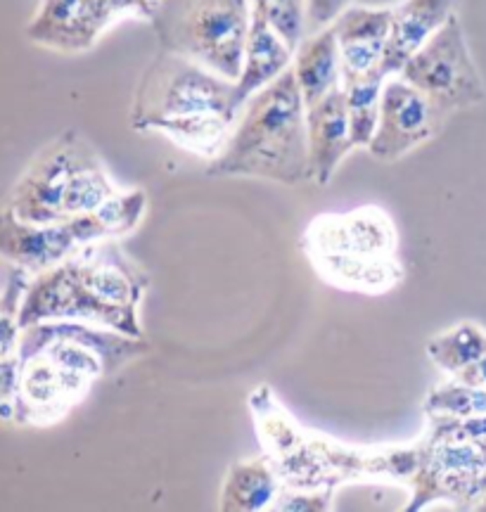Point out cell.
<instances>
[{"instance_id":"2e32d148","label":"cell","mask_w":486,"mask_h":512,"mask_svg":"<svg viewBox=\"0 0 486 512\" xmlns=\"http://www.w3.org/2000/svg\"><path fill=\"white\" fill-rule=\"evenodd\" d=\"M332 29H335L337 43H340L344 79L382 69L389 29H392V8L349 5L332 22Z\"/></svg>"},{"instance_id":"8fae6325","label":"cell","mask_w":486,"mask_h":512,"mask_svg":"<svg viewBox=\"0 0 486 512\" xmlns=\"http://www.w3.org/2000/svg\"><path fill=\"white\" fill-rule=\"evenodd\" d=\"M69 261L79 273L81 283L100 299L121 309L138 311L150 287V273L126 254L119 240H98L83 245L74 256H69Z\"/></svg>"},{"instance_id":"ffe728a7","label":"cell","mask_w":486,"mask_h":512,"mask_svg":"<svg viewBox=\"0 0 486 512\" xmlns=\"http://www.w3.org/2000/svg\"><path fill=\"white\" fill-rule=\"evenodd\" d=\"M292 69L306 107L316 105L325 95L342 88V53L332 24L321 31H313L299 43L294 50Z\"/></svg>"},{"instance_id":"52a82bcc","label":"cell","mask_w":486,"mask_h":512,"mask_svg":"<svg viewBox=\"0 0 486 512\" xmlns=\"http://www.w3.org/2000/svg\"><path fill=\"white\" fill-rule=\"evenodd\" d=\"M155 8L157 0H41L27 38L55 53H86L121 17L150 22Z\"/></svg>"},{"instance_id":"8992f818","label":"cell","mask_w":486,"mask_h":512,"mask_svg":"<svg viewBox=\"0 0 486 512\" xmlns=\"http://www.w3.org/2000/svg\"><path fill=\"white\" fill-rule=\"evenodd\" d=\"M46 320H83V323L105 325V328L126 332L131 337H143L138 311L121 309L81 283L72 261L48 268L31 278L27 297H24L19 323L22 330Z\"/></svg>"},{"instance_id":"277c9868","label":"cell","mask_w":486,"mask_h":512,"mask_svg":"<svg viewBox=\"0 0 486 512\" xmlns=\"http://www.w3.org/2000/svg\"><path fill=\"white\" fill-rule=\"evenodd\" d=\"M399 76L413 83L449 117L486 100L484 79L470 53L458 12L404 64Z\"/></svg>"},{"instance_id":"f1b7e54d","label":"cell","mask_w":486,"mask_h":512,"mask_svg":"<svg viewBox=\"0 0 486 512\" xmlns=\"http://www.w3.org/2000/svg\"><path fill=\"white\" fill-rule=\"evenodd\" d=\"M349 5L351 0H309V34L330 27Z\"/></svg>"},{"instance_id":"5bb4252c","label":"cell","mask_w":486,"mask_h":512,"mask_svg":"<svg viewBox=\"0 0 486 512\" xmlns=\"http://www.w3.org/2000/svg\"><path fill=\"white\" fill-rule=\"evenodd\" d=\"M55 337L74 339V342L93 349L102 358L105 375H117L121 368L152 351V344L145 342V337H131L126 332L105 328V325L83 323V320H46V323L29 325L22 330L19 358L29 361V358L38 356Z\"/></svg>"},{"instance_id":"484cf974","label":"cell","mask_w":486,"mask_h":512,"mask_svg":"<svg viewBox=\"0 0 486 512\" xmlns=\"http://www.w3.org/2000/svg\"><path fill=\"white\" fill-rule=\"evenodd\" d=\"M427 415H446V418H475L486 415V389L470 387L458 380H446L430 389L425 396Z\"/></svg>"},{"instance_id":"f546056e","label":"cell","mask_w":486,"mask_h":512,"mask_svg":"<svg viewBox=\"0 0 486 512\" xmlns=\"http://www.w3.org/2000/svg\"><path fill=\"white\" fill-rule=\"evenodd\" d=\"M453 380L465 382L477 389H486V354L482 358H477L475 363H470L465 370H460V373L453 375Z\"/></svg>"},{"instance_id":"9a60e30c","label":"cell","mask_w":486,"mask_h":512,"mask_svg":"<svg viewBox=\"0 0 486 512\" xmlns=\"http://www.w3.org/2000/svg\"><path fill=\"white\" fill-rule=\"evenodd\" d=\"M306 131H309V181L328 185L344 157L356 150L344 88H337L316 105L306 107Z\"/></svg>"},{"instance_id":"4fadbf2b","label":"cell","mask_w":486,"mask_h":512,"mask_svg":"<svg viewBox=\"0 0 486 512\" xmlns=\"http://www.w3.org/2000/svg\"><path fill=\"white\" fill-rule=\"evenodd\" d=\"M313 448L337 486L351 479L389 477L408 484L425 458V439L406 446H344L311 434Z\"/></svg>"},{"instance_id":"3957f363","label":"cell","mask_w":486,"mask_h":512,"mask_svg":"<svg viewBox=\"0 0 486 512\" xmlns=\"http://www.w3.org/2000/svg\"><path fill=\"white\" fill-rule=\"evenodd\" d=\"M242 102L235 81L211 72L190 57L157 50L133 93L129 124L133 131L150 133L166 119L193 114H223L238 119Z\"/></svg>"},{"instance_id":"ba28073f","label":"cell","mask_w":486,"mask_h":512,"mask_svg":"<svg viewBox=\"0 0 486 512\" xmlns=\"http://www.w3.org/2000/svg\"><path fill=\"white\" fill-rule=\"evenodd\" d=\"M451 117L404 76H389L382 91L377 131L366 150L377 162L392 164L439 138Z\"/></svg>"},{"instance_id":"d6986e66","label":"cell","mask_w":486,"mask_h":512,"mask_svg":"<svg viewBox=\"0 0 486 512\" xmlns=\"http://www.w3.org/2000/svg\"><path fill=\"white\" fill-rule=\"evenodd\" d=\"M294 62V48L278 34L266 19L252 12V27H249L245 57H242V72L235 81L238 100L245 102L254 93L273 83L280 74H285Z\"/></svg>"},{"instance_id":"cb8c5ba5","label":"cell","mask_w":486,"mask_h":512,"mask_svg":"<svg viewBox=\"0 0 486 512\" xmlns=\"http://www.w3.org/2000/svg\"><path fill=\"white\" fill-rule=\"evenodd\" d=\"M387 79L389 76L385 69H375V72L351 76L342 83L344 95H347L351 136H354L356 147H368L375 136Z\"/></svg>"},{"instance_id":"e0dca14e","label":"cell","mask_w":486,"mask_h":512,"mask_svg":"<svg viewBox=\"0 0 486 512\" xmlns=\"http://www.w3.org/2000/svg\"><path fill=\"white\" fill-rule=\"evenodd\" d=\"M456 5L458 0H401L392 5V29L382 62L385 74H399L404 64L456 15Z\"/></svg>"},{"instance_id":"603a6c76","label":"cell","mask_w":486,"mask_h":512,"mask_svg":"<svg viewBox=\"0 0 486 512\" xmlns=\"http://www.w3.org/2000/svg\"><path fill=\"white\" fill-rule=\"evenodd\" d=\"M235 121L238 119L223 117V114H193V117L166 119L155 126V131L183 150L211 162L226 147Z\"/></svg>"},{"instance_id":"d4e9b609","label":"cell","mask_w":486,"mask_h":512,"mask_svg":"<svg viewBox=\"0 0 486 512\" xmlns=\"http://www.w3.org/2000/svg\"><path fill=\"white\" fill-rule=\"evenodd\" d=\"M486 354V330L472 320L453 325L427 342V356L441 373L453 377Z\"/></svg>"},{"instance_id":"9c48e42d","label":"cell","mask_w":486,"mask_h":512,"mask_svg":"<svg viewBox=\"0 0 486 512\" xmlns=\"http://www.w3.org/2000/svg\"><path fill=\"white\" fill-rule=\"evenodd\" d=\"M302 252H337L370 256V259H396L399 256V230L394 219L377 204H363L347 214H318L306 223Z\"/></svg>"},{"instance_id":"5b68a950","label":"cell","mask_w":486,"mask_h":512,"mask_svg":"<svg viewBox=\"0 0 486 512\" xmlns=\"http://www.w3.org/2000/svg\"><path fill=\"white\" fill-rule=\"evenodd\" d=\"M98 157V150L76 128H67L36 152L12 185L3 209L29 223L67 221L69 185Z\"/></svg>"},{"instance_id":"ac0fdd59","label":"cell","mask_w":486,"mask_h":512,"mask_svg":"<svg viewBox=\"0 0 486 512\" xmlns=\"http://www.w3.org/2000/svg\"><path fill=\"white\" fill-rule=\"evenodd\" d=\"M306 259L323 283L344 292L368 294V297L392 292L394 287L404 283L406 275L399 256L396 259H370V256L318 252L309 254Z\"/></svg>"},{"instance_id":"6da1fadb","label":"cell","mask_w":486,"mask_h":512,"mask_svg":"<svg viewBox=\"0 0 486 512\" xmlns=\"http://www.w3.org/2000/svg\"><path fill=\"white\" fill-rule=\"evenodd\" d=\"M211 178H259L280 185L309 181L306 102L290 67L242 105L226 147L207 166Z\"/></svg>"},{"instance_id":"7a4b0ae2","label":"cell","mask_w":486,"mask_h":512,"mask_svg":"<svg viewBox=\"0 0 486 512\" xmlns=\"http://www.w3.org/2000/svg\"><path fill=\"white\" fill-rule=\"evenodd\" d=\"M150 24L162 50L238 81L252 27L249 0H157Z\"/></svg>"},{"instance_id":"7402d4cb","label":"cell","mask_w":486,"mask_h":512,"mask_svg":"<svg viewBox=\"0 0 486 512\" xmlns=\"http://www.w3.org/2000/svg\"><path fill=\"white\" fill-rule=\"evenodd\" d=\"M147 214V192L143 188L119 190L102 207L91 214L74 216L76 233L81 245H91L98 240H121L140 226Z\"/></svg>"},{"instance_id":"30bf717a","label":"cell","mask_w":486,"mask_h":512,"mask_svg":"<svg viewBox=\"0 0 486 512\" xmlns=\"http://www.w3.org/2000/svg\"><path fill=\"white\" fill-rule=\"evenodd\" d=\"M98 380L57 366L53 358L38 354L22 361V377L12 422L22 427H48L60 422Z\"/></svg>"},{"instance_id":"4316f807","label":"cell","mask_w":486,"mask_h":512,"mask_svg":"<svg viewBox=\"0 0 486 512\" xmlns=\"http://www.w3.org/2000/svg\"><path fill=\"white\" fill-rule=\"evenodd\" d=\"M254 15L266 19L297 50L309 34V0H249Z\"/></svg>"},{"instance_id":"83f0119b","label":"cell","mask_w":486,"mask_h":512,"mask_svg":"<svg viewBox=\"0 0 486 512\" xmlns=\"http://www.w3.org/2000/svg\"><path fill=\"white\" fill-rule=\"evenodd\" d=\"M337 486H321V489H292L283 486L278 491L271 510L280 512H325L332 508V496Z\"/></svg>"},{"instance_id":"44dd1931","label":"cell","mask_w":486,"mask_h":512,"mask_svg":"<svg viewBox=\"0 0 486 512\" xmlns=\"http://www.w3.org/2000/svg\"><path fill=\"white\" fill-rule=\"evenodd\" d=\"M283 479L271 460L249 458L228 467L219 494L221 512H261L271 510Z\"/></svg>"},{"instance_id":"7c38bea8","label":"cell","mask_w":486,"mask_h":512,"mask_svg":"<svg viewBox=\"0 0 486 512\" xmlns=\"http://www.w3.org/2000/svg\"><path fill=\"white\" fill-rule=\"evenodd\" d=\"M81 247V238L72 219L29 223L17 219L8 209L0 214V254L5 264L24 268L31 275L65 264Z\"/></svg>"}]
</instances>
